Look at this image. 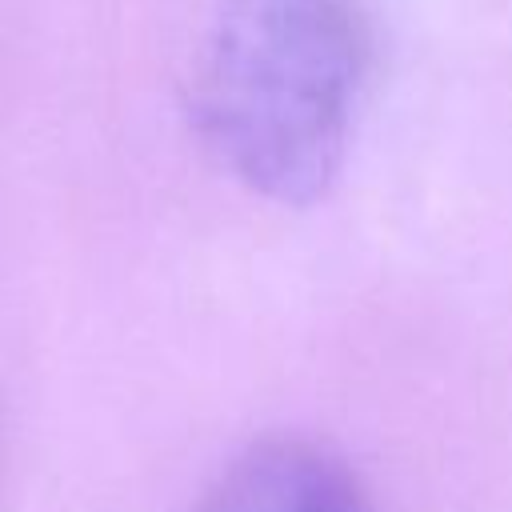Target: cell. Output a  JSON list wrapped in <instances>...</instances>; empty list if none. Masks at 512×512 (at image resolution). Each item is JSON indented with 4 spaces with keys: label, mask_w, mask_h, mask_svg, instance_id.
<instances>
[{
    "label": "cell",
    "mask_w": 512,
    "mask_h": 512,
    "mask_svg": "<svg viewBox=\"0 0 512 512\" xmlns=\"http://www.w3.org/2000/svg\"><path fill=\"white\" fill-rule=\"evenodd\" d=\"M372 56L364 0H224L192 56L196 140L248 192L312 204L344 168Z\"/></svg>",
    "instance_id": "6da1fadb"
},
{
    "label": "cell",
    "mask_w": 512,
    "mask_h": 512,
    "mask_svg": "<svg viewBox=\"0 0 512 512\" xmlns=\"http://www.w3.org/2000/svg\"><path fill=\"white\" fill-rule=\"evenodd\" d=\"M196 512H376V504L328 444L264 436L216 472Z\"/></svg>",
    "instance_id": "7a4b0ae2"
}]
</instances>
